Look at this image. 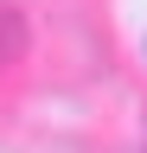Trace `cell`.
Instances as JSON below:
<instances>
[{
	"label": "cell",
	"instance_id": "1",
	"mask_svg": "<svg viewBox=\"0 0 147 153\" xmlns=\"http://www.w3.org/2000/svg\"><path fill=\"white\" fill-rule=\"evenodd\" d=\"M19 57H26V19L0 7V83H7V70H19Z\"/></svg>",
	"mask_w": 147,
	"mask_h": 153
}]
</instances>
